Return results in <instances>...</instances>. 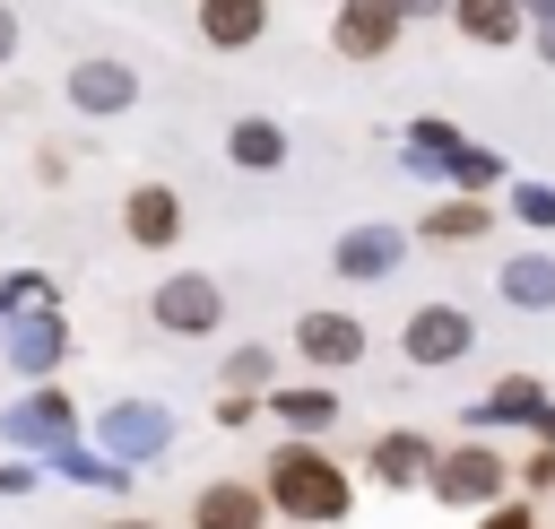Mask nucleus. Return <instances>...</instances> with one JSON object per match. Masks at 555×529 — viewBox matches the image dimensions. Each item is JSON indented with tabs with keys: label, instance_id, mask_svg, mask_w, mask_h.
<instances>
[{
	"label": "nucleus",
	"instance_id": "3",
	"mask_svg": "<svg viewBox=\"0 0 555 529\" xmlns=\"http://www.w3.org/2000/svg\"><path fill=\"white\" fill-rule=\"evenodd\" d=\"M434 494L442 503H494L503 494V460L494 451H451V460H434Z\"/></svg>",
	"mask_w": 555,
	"mask_h": 529
},
{
	"label": "nucleus",
	"instance_id": "6",
	"mask_svg": "<svg viewBox=\"0 0 555 529\" xmlns=\"http://www.w3.org/2000/svg\"><path fill=\"white\" fill-rule=\"evenodd\" d=\"M295 347H304L312 364H356V356H364V330H356L347 312H304V321H295Z\"/></svg>",
	"mask_w": 555,
	"mask_h": 529
},
{
	"label": "nucleus",
	"instance_id": "21",
	"mask_svg": "<svg viewBox=\"0 0 555 529\" xmlns=\"http://www.w3.org/2000/svg\"><path fill=\"white\" fill-rule=\"evenodd\" d=\"M9 52H17V17L0 9V61H9Z\"/></svg>",
	"mask_w": 555,
	"mask_h": 529
},
{
	"label": "nucleus",
	"instance_id": "11",
	"mask_svg": "<svg viewBox=\"0 0 555 529\" xmlns=\"http://www.w3.org/2000/svg\"><path fill=\"white\" fill-rule=\"evenodd\" d=\"M425 468H434V451H425L416 434H382V442H373V477H390V486H416Z\"/></svg>",
	"mask_w": 555,
	"mask_h": 529
},
{
	"label": "nucleus",
	"instance_id": "17",
	"mask_svg": "<svg viewBox=\"0 0 555 529\" xmlns=\"http://www.w3.org/2000/svg\"><path fill=\"white\" fill-rule=\"evenodd\" d=\"M503 286H512L520 304H546V295H555V269H546V260H512V278H503Z\"/></svg>",
	"mask_w": 555,
	"mask_h": 529
},
{
	"label": "nucleus",
	"instance_id": "25",
	"mask_svg": "<svg viewBox=\"0 0 555 529\" xmlns=\"http://www.w3.org/2000/svg\"><path fill=\"white\" fill-rule=\"evenodd\" d=\"M113 529H147V520H113Z\"/></svg>",
	"mask_w": 555,
	"mask_h": 529
},
{
	"label": "nucleus",
	"instance_id": "23",
	"mask_svg": "<svg viewBox=\"0 0 555 529\" xmlns=\"http://www.w3.org/2000/svg\"><path fill=\"white\" fill-rule=\"evenodd\" d=\"M546 61H555V17H546Z\"/></svg>",
	"mask_w": 555,
	"mask_h": 529
},
{
	"label": "nucleus",
	"instance_id": "13",
	"mask_svg": "<svg viewBox=\"0 0 555 529\" xmlns=\"http://www.w3.org/2000/svg\"><path fill=\"white\" fill-rule=\"evenodd\" d=\"M451 17H460V35H477V43L520 35V0H451Z\"/></svg>",
	"mask_w": 555,
	"mask_h": 529
},
{
	"label": "nucleus",
	"instance_id": "2",
	"mask_svg": "<svg viewBox=\"0 0 555 529\" xmlns=\"http://www.w3.org/2000/svg\"><path fill=\"white\" fill-rule=\"evenodd\" d=\"M460 347H468V312H460V304L408 312V364H451Z\"/></svg>",
	"mask_w": 555,
	"mask_h": 529
},
{
	"label": "nucleus",
	"instance_id": "22",
	"mask_svg": "<svg viewBox=\"0 0 555 529\" xmlns=\"http://www.w3.org/2000/svg\"><path fill=\"white\" fill-rule=\"evenodd\" d=\"M399 17H425V9H451V0H390Z\"/></svg>",
	"mask_w": 555,
	"mask_h": 529
},
{
	"label": "nucleus",
	"instance_id": "26",
	"mask_svg": "<svg viewBox=\"0 0 555 529\" xmlns=\"http://www.w3.org/2000/svg\"><path fill=\"white\" fill-rule=\"evenodd\" d=\"M0 486H17V477H0Z\"/></svg>",
	"mask_w": 555,
	"mask_h": 529
},
{
	"label": "nucleus",
	"instance_id": "24",
	"mask_svg": "<svg viewBox=\"0 0 555 529\" xmlns=\"http://www.w3.org/2000/svg\"><path fill=\"white\" fill-rule=\"evenodd\" d=\"M529 9H546V17H555V0H529Z\"/></svg>",
	"mask_w": 555,
	"mask_h": 529
},
{
	"label": "nucleus",
	"instance_id": "19",
	"mask_svg": "<svg viewBox=\"0 0 555 529\" xmlns=\"http://www.w3.org/2000/svg\"><path fill=\"white\" fill-rule=\"evenodd\" d=\"M17 364H52V330H26L17 338Z\"/></svg>",
	"mask_w": 555,
	"mask_h": 529
},
{
	"label": "nucleus",
	"instance_id": "20",
	"mask_svg": "<svg viewBox=\"0 0 555 529\" xmlns=\"http://www.w3.org/2000/svg\"><path fill=\"white\" fill-rule=\"evenodd\" d=\"M477 529H529V512H512V503H503V512H486Z\"/></svg>",
	"mask_w": 555,
	"mask_h": 529
},
{
	"label": "nucleus",
	"instance_id": "8",
	"mask_svg": "<svg viewBox=\"0 0 555 529\" xmlns=\"http://www.w3.org/2000/svg\"><path fill=\"white\" fill-rule=\"evenodd\" d=\"M121 225H130L139 243H173L182 208H173V191H165V182H139V191H130V208H121Z\"/></svg>",
	"mask_w": 555,
	"mask_h": 529
},
{
	"label": "nucleus",
	"instance_id": "12",
	"mask_svg": "<svg viewBox=\"0 0 555 529\" xmlns=\"http://www.w3.org/2000/svg\"><path fill=\"white\" fill-rule=\"evenodd\" d=\"M199 529H260V494L251 486H208L199 494Z\"/></svg>",
	"mask_w": 555,
	"mask_h": 529
},
{
	"label": "nucleus",
	"instance_id": "9",
	"mask_svg": "<svg viewBox=\"0 0 555 529\" xmlns=\"http://www.w3.org/2000/svg\"><path fill=\"white\" fill-rule=\"evenodd\" d=\"M269 26V0H199V35L208 43H251Z\"/></svg>",
	"mask_w": 555,
	"mask_h": 529
},
{
	"label": "nucleus",
	"instance_id": "1",
	"mask_svg": "<svg viewBox=\"0 0 555 529\" xmlns=\"http://www.w3.org/2000/svg\"><path fill=\"white\" fill-rule=\"evenodd\" d=\"M269 503L286 512V520H338L347 512V477L321 460V451H278V468H269Z\"/></svg>",
	"mask_w": 555,
	"mask_h": 529
},
{
	"label": "nucleus",
	"instance_id": "10",
	"mask_svg": "<svg viewBox=\"0 0 555 529\" xmlns=\"http://www.w3.org/2000/svg\"><path fill=\"white\" fill-rule=\"evenodd\" d=\"M390 260H399V234H382V225H364V234L338 243V269L347 278H390Z\"/></svg>",
	"mask_w": 555,
	"mask_h": 529
},
{
	"label": "nucleus",
	"instance_id": "16",
	"mask_svg": "<svg viewBox=\"0 0 555 529\" xmlns=\"http://www.w3.org/2000/svg\"><path fill=\"white\" fill-rule=\"evenodd\" d=\"M234 156H243V165H278V156H286V139H278L269 121H234Z\"/></svg>",
	"mask_w": 555,
	"mask_h": 529
},
{
	"label": "nucleus",
	"instance_id": "15",
	"mask_svg": "<svg viewBox=\"0 0 555 529\" xmlns=\"http://www.w3.org/2000/svg\"><path fill=\"white\" fill-rule=\"evenodd\" d=\"M269 408H278V416H286V425H304V434H321V425H330V416H338V399H330V390H278V399H269Z\"/></svg>",
	"mask_w": 555,
	"mask_h": 529
},
{
	"label": "nucleus",
	"instance_id": "18",
	"mask_svg": "<svg viewBox=\"0 0 555 529\" xmlns=\"http://www.w3.org/2000/svg\"><path fill=\"white\" fill-rule=\"evenodd\" d=\"M494 416H538V390H529V382H503V390H494Z\"/></svg>",
	"mask_w": 555,
	"mask_h": 529
},
{
	"label": "nucleus",
	"instance_id": "14",
	"mask_svg": "<svg viewBox=\"0 0 555 529\" xmlns=\"http://www.w3.org/2000/svg\"><path fill=\"white\" fill-rule=\"evenodd\" d=\"M468 234H486V199H460V208L425 217V243H468Z\"/></svg>",
	"mask_w": 555,
	"mask_h": 529
},
{
	"label": "nucleus",
	"instance_id": "5",
	"mask_svg": "<svg viewBox=\"0 0 555 529\" xmlns=\"http://www.w3.org/2000/svg\"><path fill=\"white\" fill-rule=\"evenodd\" d=\"M330 35H338V52H356V61H382V52H390V35H399V9H390V0H347Z\"/></svg>",
	"mask_w": 555,
	"mask_h": 529
},
{
	"label": "nucleus",
	"instance_id": "7",
	"mask_svg": "<svg viewBox=\"0 0 555 529\" xmlns=\"http://www.w3.org/2000/svg\"><path fill=\"white\" fill-rule=\"evenodd\" d=\"M130 87H139V78H130L121 61H78V69H69V104H87V113L130 104Z\"/></svg>",
	"mask_w": 555,
	"mask_h": 529
},
{
	"label": "nucleus",
	"instance_id": "4",
	"mask_svg": "<svg viewBox=\"0 0 555 529\" xmlns=\"http://www.w3.org/2000/svg\"><path fill=\"white\" fill-rule=\"evenodd\" d=\"M156 321H165V330H217V321H225V295H217L208 278H165V286H156Z\"/></svg>",
	"mask_w": 555,
	"mask_h": 529
}]
</instances>
